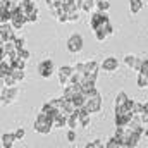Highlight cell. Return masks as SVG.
Returning a JSON list of instances; mask_svg holds the SVG:
<instances>
[{
    "mask_svg": "<svg viewBox=\"0 0 148 148\" xmlns=\"http://www.w3.org/2000/svg\"><path fill=\"white\" fill-rule=\"evenodd\" d=\"M88 24H90V28H91L93 31H97V29H105V31H107V26L110 24V19H109L107 12L97 10V12H93V14L90 16Z\"/></svg>",
    "mask_w": 148,
    "mask_h": 148,
    "instance_id": "6da1fadb",
    "label": "cell"
},
{
    "mask_svg": "<svg viewBox=\"0 0 148 148\" xmlns=\"http://www.w3.org/2000/svg\"><path fill=\"white\" fill-rule=\"evenodd\" d=\"M53 129V119H50L45 112H40L35 119V131L40 134H48Z\"/></svg>",
    "mask_w": 148,
    "mask_h": 148,
    "instance_id": "7a4b0ae2",
    "label": "cell"
},
{
    "mask_svg": "<svg viewBox=\"0 0 148 148\" xmlns=\"http://www.w3.org/2000/svg\"><path fill=\"white\" fill-rule=\"evenodd\" d=\"M141 136H143V134H141L140 131L126 127V136H124V140H122V148H134V147H138V143H140Z\"/></svg>",
    "mask_w": 148,
    "mask_h": 148,
    "instance_id": "3957f363",
    "label": "cell"
},
{
    "mask_svg": "<svg viewBox=\"0 0 148 148\" xmlns=\"http://www.w3.org/2000/svg\"><path fill=\"white\" fill-rule=\"evenodd\" d=\"M17 97H19V88H17V86H5V88H2L0 98H2V103H3V105L14 103V102L17 100Z\"/></svg>",
    "mask_w": 148,
    "mask_h": 148,
    "instance_id": "277c9868",
    "label": "cell"
},
{
    "mask_svg": "<svg viewBox=\"0 0 148 148\" xmlns=\"http://www.w3.org/2000/svg\"><path fill=\"white\" fill-rule=\"evenodd\" d=\"M36 71H38V74H40L43 79H48V77H52V74L55 73L53 62H52L50 59H45V60H41V62L38 64Z\"/></svg>",
    "mask_w": 148,
    "mask_h": 148,
    "instance_id": "5b68a950",
    "label": "cell"
},
{
    "mask_svg": "<svg viewBox=\"0 0 148 148\" xmlns=\"http://www.w3.org/2000/svg\"><path fill=\"white\" fill-rule=\"evenodd\" d=\"M66 45H67V50H69L71 53H79V52L83 50L84 41H83V36H81V35H71Z\"/></svg>",
    "mask_w": 148,
    "mask_h": 148,
    "instance_id": "8992f818",
    "label": "cell"
},
{
    "mask_svg": "<svg viewBox=\"0 0 148 148\" xmlns=\"http://www.w3.org/2000/svg\"><path fill=\"white\" fill-rule=\"evenodd\" d=\"M74 74V67L73 66H62V67H59V71H57V76H59V83H60V86H67L69 83H71V76Z\"/></svg>",
    "mask_w": 148,
    "mask_h": 148,
    "instance_id": "52a82bcc",
    "label": "cell"
},
{
    "mask_svg": "<svg viewBox=\"0 0 148 148\" xmlns=\"http://www.w3.org/2000/svg\"><path fill=\"white\" fill-rule=\"evenodd\" d=\"M14 31H16V29H14V26H12L10 23L2 24V26H0V41H2V43L14 41V38H16V33H14Z\"/></svg>",
    "mask_w": 148,
    "mask_h": 148,
    "instance_id": "ba28073f",
    "label": "cell"
},
{
    "mask_svg": "<svg viewBox=\"0 0 148 148\" xmlns=\"http://www.w3.org/2000/svg\"><path fill=\"white\" fill-rule=\"evenodd\" d=\"M136 114H133V112H119V114H115V119H114V122H115V127H127V124L131 122V119L134 117Z\"/></svg>",
    "mask_w": 148,
    "mask_h": 148,
    "instance_id": "9c48e42d",
    "label": "cell"
},
{
    "mask_svg": "<svg viewBox=\"0 0 148 148\" xmlns=\"http://www.w3.org/2000/svg\"><path fill=\"white\" fill-rule=\"evenodd\" d=\"M83 91V88H81V83H69L67 86H64V91H62V97H66V98H69V100H73L76 95H79Z\"/></svg>",
    "mask_w": 148,
    "mask_h": 148,
    "instance_id": "30bf717a",
    "label": "cell"
},
{
    "mask_svg": "<svg viewBox=\"0 0 148 148\" xmlns=\"http://www.w3.org/2000/svg\"><path fill=\"white\" fill-rule=\"evenodd\" d=\"M141 60H143V59H140V57H136V55H131V53H127V55L124 57V64H126L129 69L136 71V73H140V69H141Z\"/></svg>",
    "mask_w": 148,
    "mask_h": 148,
    "instance_id": "8fae6325",
    "label": "cell"
},
{
    "mask_svg": "<svg viewBox=\"0 0 148 148\" xmlns=\"http://www.w3.org/2000/svg\"><path fill=\"white\" fill-rule=\"evenodd\" d=\"M86 109L91 112V114H97V112L102 109V97H100V93L95 95V97H90V98H88V102H86Z\"/></svg>",
    "mask_w": 148,
    "mask_h": 148,
    "instance_id": "7c38bea8",
    "label": "cell"
},
{
    "mask_svg": "<svg viewBox=\"0 0 148 148\" xmlns=\"http://www.w3.org/2000/svg\"><path fill=\"white\" fill-rule=\"evenodd\" d=\"M117 67H119V60L115 57H107L102 62V69L105 73H114V71H117Z\"/></svg>",
    "mask_w": 148,
    "mask_h": 148,
    "instance_id": "4fadbf2b",
    "label": "cell"
},
{
    "mask_svg": "<svg viewBox=\"0 0 148 148\" xmlns=\"http://www.w3.org/2000/svg\"><path fill=\"white\" fill-rule=\"evenodd\" d=\"M127 98H129V97H127L124 91H119V93H117V97H115V102H114V112H115V114H119V112L124 109V105H126Z\"/></svg>",
    "mask_w": 148,
    "mask_h": 148,
    "instance_id": "5bb4252c",
    "label": "cell"
},
{
    "mask_svg": "<svg viewBox=\"0 0 148 148\" xmlns=\"http://www.w3.org/2000/svg\"><path fill=\"white\" fill-rule=\"evenodd\" d=\"M64 2H66V0H47L48 10L52 12V16H53V17H55V16H57V12L64 7Z\"/></svg>",
    "mask_w": 148,
    "mask_h": 148,
    "instance_id": "9a60e30c",
    "label": "cell"
},
{
    "mask_svg": "<svg viewBox=\"0 0 148 148\" xmlns=\"http://www.w3.org/2000/svg\"><path fill=\"white\" fill-rule=\"evenodd\" d=\"M16 140H17V138H16V133H5V134L2 136V148H10L14 145Z\"/></svg>",
    "mask_w": 148,
    "mask_h": 148,
    "instance_id": "2e32d148",
    "label": "cell"
},
{
    "mask_svg": "<svg viewBox=\"0 0 148 148\" xmlns=\"http://www.w3.org/2000/svg\"><path fill=\"white\" fill-rule=\"evenodd\" d=\"M62 127H67V115L59 112L55 121H53V129H62Z\"/></svg>",
    "mask_w": 148,
    "mask_h": 148,
    "instance_id": "e0dca14e",
    "label": "cell"
},
{
    "mask_svg": "<svg viewBox=\"0 0 148 148\" xmlns=\"http://www.w3.org/2000/svg\"><path fill=\"white\" fill-rule=\"evenodd\" d=\"M102 67V64H98L97 60H90V62H84V74H95L98 73V69Z\"/></svg>",
    "mask_w": 148,
    "mask_h": 148,
    "instance_id": "ac0fdd59",
    "label": "cell"
},
{
    "mask_svg": "<svg viewBox=\"0 0 148 148\" xmlns=\"http://www.w3.org/2000/svg\"><path fill=\"white\" fill-rule=\"evenodd\" d=\"M141 9H143V0H129V10L133 16L140 14Z\"/></svg>",
    "mask_w": 148,
    "mask_h": 148,
    "instance_id": "d6986e66",
    "label": "cell"
},
{
    "mask_svg": "<svg viewBox=\"0 0 148 148\" xmlns=\"http://www.w3.org/2000/svg\"><path fill=\"white\" fill-rule=\"evenodd\" d=\"M81 2V10L83 12H91L93 7H97V0H79Z\"/></svg>",
    "mask_w": 148,
    "mask_h": 148,
    "instance_id": "ffe728a7",
    "label": "cell"
},
{
    "mask_svg": "<svg viewBox=\"0 0 148 148\" xmlns=\"http://www.w3.org/2000/svg\"><path fill=\"white\" fill-rule=\"evenodd\" d=\"M79 124V115H77V110L71 114V115H67V127L69 129H76V126Z\"/></svg>",
    "mask_w": 148,
    "mask_h": 148,
    "instance_id": "44dd1931",
    "label": "cell"
},
{
    "mask_svg": "<svg viewBox=\"0 0 148 148\" xmlns=\"http://www.w3.org/2000/svg\"><path fill=\"white\" fill-rule=\"evenodd\" d=\"M12 19V12L9 9H2L0 7V24H5V23H10Z\"/></svg>",
    "mask_w": 148,
    "mask_h": 148,
    "instance_id": "7402d4cb",
    "label": "cell"
},
{
    "mask_svg": "<svg viewBox=\"0 0 148 148\" xmlns=\"http://www.w3.org/2000/svg\"><path fill=\"white\" fill-rule=\"evenodd\" d=\"M55 19H57L59 23H69V12H66V10H64V7H62V9L57 12Z\"/></svg>",
    "mask_w": 148,
    "mask_h": 148,
    "instance_id": "603a6c76",
    "label": "cell"
},
{
    "mask_svg": "<svg viewBox=\"0 0 148 148\" xmlns=\"http://www.w3.org/2000/svg\"><path fill=\"white\" fill-rule=\"evenodd\" d=\"M138 86L140 88H148V74L145 73H138Z\"/></svg>",
    "mask_w": 148,
    "mask_h": 148,
    "instance_id": "cb8c5ba5",
    "label": "cell"
},
{
    "mask_svg": "<svg viewBox=\"0 0 148 148\" xmlns=\"http://www.w3.org/2000/svg\"><path fill=\"white\" fill-rule=\"evenodd\" d=\"M105 147L107 148H122V143H121V140L117 136H112L110 140L105 143Z\"/></svg>",
    "mask_w": 148,
    "mask_h": 148,
    "instance_id": "d4e9b609",
    "label": "cell"
},
{
    "mask_svg": "<svg viewBox=\"0 0 148 148\" xmlns=\"http://www.w3.org/2000/svg\"><path fill=\"white\" fill-rule=\"evenodd\" d=\"M12 69H26V60L24 59H21V57H17L16 60H12Z\"/></svg>",
    "mask_w": 148,
    "mask_h": 148,
    "instance_id": "484cf974",
    "label": "cell"
},
{
    "mask_svg": "<svg viewBox=\"0 0 148 148\" xmlns=\"http://www.w3.org/2000/svg\"><path fill=\"white\" fill-rule=\"evenodd\" d=\"M12 76L16 77L17 83H23L24 77H26V73H24V69H14V71H12Z\"/></svg>",
    "mask_w": 148,
    "mask_h": 148,
    "instance_id": "4316f807",
    "label": "cell"
},
{
    "mask_svg": "<svg viewBox=\"0 0 148 148\" xmlns=\"http://www.w3.org/2000/svg\"><path fill=\"white\" fill-rule=\"evenodd\" d=\"M97 9L107 12V10L110 9V2H109V0H97Z\"/></svg>",
    "mask_w": 148,
    "mask_h": 148,
    "instance_id": "83f0119b",
    "label": "cell"
},
{
    "mask_svg": "<svg viewBox=\"0 0 148 148\" xmlns=\"http://www.w3.org/2000/svg\"><path fill=\"white\" fill-rule=\"evenodd\" d=\"M26 17H28V23H36L38 19H40V12H38V7L35 9V10H31V12H29Z\"/></svg>",
    "mask_w": 148,
    "mask_h": 148,
    "instance_id": "f1b7e54d",
    "label": "cell"
},
{
    "mask_svg": "<svg viewBox=\"0 0 148 148\" xmlns=\"http://www.w3.org/2000/svg\"><path fill=\"white\" fill-rule=\"evenodd\" d=\"M83 77H84V74L77 73V71L74 69V74L71 76V83H81V81H83Z\"/></svg>",
    "mask_w": 148,
    "mask_h": 148,
    "instance_id": "f546056e",
    "label": "cell"
},
{
    "mask_svg": "<svg viewBox=\"0 0 148 148\" xmlns=\"http://www.w3.org/2000/svg\"><path fill=\"white\" fill-rule=\"evenodd\" d=\"M14 43H16L17 48H24V47H26V38L24 36H16L14 38Z\"/></svg>",
    "mask_w": 148,
    "mask_h": 148,
    "instance_id": "4dcf8cb0",
    "label": "cell"
},
{
    "mask_svg": "<svg viewBox=\"0 0 148 148\" xmlns=\"http://www.w3.org/2000/svg\"><path fill=\"white\" fill-rule=\"evenodd\" d=\"M100 147H103V141L102 140H93V141L86 143V148H100Z\"/></svg>",
    "mask_w": 148,
    "mask_h": 148,
    "instance_id": "1f68e13d",
    "label": "cell"
},
{
    "mask_svg": "<svg viewBox=\"0 0 148 148\" xmlns=\"http://www.w3.org/2000/svg\"><path fill=\"white\" fill-rule=\"evenodd\" d=\"M14 133H16V138H17V140H23V138L26 136V131H24V127H17Z\"/></svg>",
    "mask_w": 148,
    "mask_h": 148,
    "instance_id": "d6a6232c",
    "label": "cell"
},
{
    "mask_svg": "<svg viewBox=\"0 0 148 148\" xmlns=\"http://www.w3.org/2000/svg\"><path fill=\"white\" fill-rule=\"evenodd\" d=\"M19 57H21V59H24V60H28V59H29V52L26 50V47H24V48H19Z\"/></svg>",
    "mask_w": 148,
    "mask_h": 148,
    "instance_id": "836d02e7",
    "label": "cell"
},
{
    "mask_svg": "<svg viewBox=\"0 0 148 148\" xmlns=\"http://www.w3.org/2000/svg\"><path fill=\"white\" fill-rule=\"evenodd\" d=\"M77 21H79V10L71 12V14H69V23H77Z\"/></svg>",
    "mask_w": 148,
    "mask_h": 148,
    "instance_id": "e575fe53",
    "label": "cell"
},
{
    "mask_svg": "<svg viewBox=\"0 0 148 148\" xmlns=\"http://www.w3.org/2000/svg\"><path fill=\"white\" fill-rule=\"evenodd\" d=\"M140 73H148V59H143L141 60V69H140Z\"/></svg>",
    "mask_w": 148,
    "mask_h": 148,
    "instance_id": "d590c367",
    "label": "cell"
},
{
    "mask_svg": "<svg viewBox=\"0 0 148 148\" xmlns=\"http://www.w3.org/2000/svg\"><path fill=\"white\" fill-rule=\"evenodd\" d=\"M67 141H76V131L74 129L67 131Z\"/></svg>",
    "mask_w": 148,
    "mask_h": 148,
    "instance_id": "8d00e7d4",
    "label": "cell"
},
{
    "mask_svg": "<svg viewBox=\"0 0 148 148\" xmlns=\"http://www.w3.org/2000/svg\"><path fill=\"white\" fill-rule=\"evenodd\" d=\"M74 69H76L77 73H83V74H84V62H77V64L74 66Z\"/></svg>",
    "mask_w": 148,
    "mask_h": 148,
    "instance_id": "74e56055",
    "label": "cell"
},
{
    "mask_svg": "<svg viewBox=\"0 0 148 148\" xmlns=\"http://www.w3.org/2000/svg\"><path fill=\"white\" fill-rule=\"evenodd\" d=\"M140 119H141V122H143V124H148V112L140 114Z\"/></svg>",
    "mask_w": 148,
    "mask_h": 148,
    "instance_id": "f35d334b",
    "label": "cell"
},
{
    "mask_svg": "<svg viewBox=\"0 0 148 148\" xmlns=\"http://www.w3.org/2000/svg\"><path fill=\"white\" fill-rule=\"evenodd\" d=\"M107 35H109V36H112V35H114V26H112V24H109V26H107Z\"/></svg>",
    "mask_w": 148,
    "mask_h": 148,
    "instance_id": "ab89813d",
    "label": "cell"
},
{
    "mask_svg": "<svg viewBox=\"0 0 148 148\" xmlns=\"http://www.w3.org/2000/svg\"><path fill=\"white\" fill-rule=\"evenodd\" d=\"M12 2H16V3H21V2H24V0H12Z\"/></svg>",
    "mask_w": 148,
    "mask_h": 148,
    "instance_id": "60d3db41",
    "label": "cell"
}]
</instances>
